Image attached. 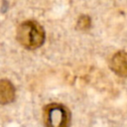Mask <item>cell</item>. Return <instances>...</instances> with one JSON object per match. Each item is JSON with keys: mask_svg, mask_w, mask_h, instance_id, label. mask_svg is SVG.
I'll return each instance as SVG.
<instances>
[{"mask_svg": "<svg viewBox=\"0 0 127 127\" xmlns=\"http://www.w3.org/2000/svg\"><path fill=\"white\" fill-rule=\"evenodd\" d=\"M110 68L117 75L126 77L127 76V53L120 51L113 55L110 60Z\"/></svg>", "mask_w": 127, "mask_h": 127, "instance_id": "obj_3", "label": "cell"}, {"mask_svg": "<svg viewBox=\"0 0 127 127\" xmlns=\"http://www.w3.org/2000/svg\"><path fill=\"white\" fill-rule=\"evenodd\" d=\"M91 26V20L87 15H81L76 22V27L80 31H86Z\"/></svg>", "mask_w": 127, "mask_h": 127, "instance_id": "obj_5", "label": "cell"}, {"mask_svg": "<svg viewBox=\"0 0 127 127\" xmlns=\"http://www.w3.org/2000/svg\"><path fill=\"white\" fill-rule=\"evenodd\" d=\"M70 121V111L62 103H49L43 108V122L46 127H69Z\"/></svg>", "mask_w": 127, "mask_h": 127, "instance_id": "obj_2", "label": "cell"}, {"mask_svg": "<svg viewBox=\"0 0 127 127\" xmlns=\"http://www.w3.org/2000/svg\"><path fill=\"white\" fill-rule=\"evenodd\" d=\"M15 87L8 79H0V104H9L15 99Z\"/></svg>", "mask_w": 127, "mask_h": 127, "instance_id": "obj_4", "label": "cell"}, {"mask_svg": "<svg viewBox=\"0 0 127 127\" xmlns=\"http://www.w3.org/2000/svg\"><path fill=\"white\" fill-rule=\"evenodd\" d=\"M17 40L25 49L35 50L44 44L45 31L38 22L28 20L19 25L17 29Z\"/></svg>", "mask_w": 127, "mask_h": 127, "instance_id": "obj_1", "label": "cell"}]
</instances>
